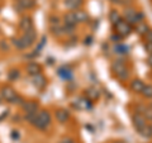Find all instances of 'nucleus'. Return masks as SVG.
Wrapping results in <instances>:
<instances>
[{"mask_svg": "<svg viewBox=\"0 0 152 143\" xmlns=\"http://www.w3.org/2000/svg\"><path fill=\"white\" fill-rule=\"evenodd\" d=\"M114 51H115V53H119V55H127L128 51H129V47L126 45H117L114 47Z\"/></svg>", "mask_w": 152, "mask_h": 143, "instance_id": "nucleus-23", "label": "nucleus"}, {"mask_svg": "<svg viewBox=\"0 0 152 143\" xmlns=\"http://www.w3.org/2000/svg\"><path fill=\"white\" fill-rule=\"evenodd\" d=\"M52 29V33H53L55 36H62L64 32H62V28H61L60 26H55V27H51Z\"/></svg>", "mask_w": 152, "mask_h": 143, "instance_id": "nucleus-28", "label": "nucleus"}, {"mask_svg": "<svg viewBox=\"0 0 152 143\" xmlns=\"http://www.w3.org/2000/svg\"><path fill=\"white\" fill-rule=\"evenodd\" d=\"M50 24H51V27H55V26H60V19L57 18V17H51Z\"/></svg>", "mask_w": 152, "mask_h": 143, "instance_id": "nucleus-31", "label": "nucleus"}, {"mask_svg": "<svg viewBox=\"0 0 152 143\" xmlns=\"http://www.w3.org/2000/svg\"><path fill=\"white\" fill-rule=\"evenodd\" d=\"M33 28V22L29 17H24L20 19V22H19V29L23 31V32H27Z\"/></svg>", "mask_w": 152, "mask_h": 143, "instance_id": "nucleus-7", "label": "nucleus"}, {"mask_svg": "<svg viewBox=\"0 0 152 143\" xmlns=\"http://www.w3.org/2000/svg\"><path fill=\"white\" fill-rule=\"evenodd\" d=\"M147 109V107L142 105V104H140V105H137V109H136V113H140V114H143V112Z\"/></svg>", "mask_w": 152, "mask_h": 143, "instance_id": "nucleus-33", "label": "nucleus"}, {"mask_svg": "<svg viewBox=\"0 0 152 143\" xmlns=\"http://www.w3.org/2000/svg\"><path fill=\"white\" fill-rule=\"evenodd\" d=\"M12 138H15V139H18V138H19V133L17 131H13L12 132Z\"/></svg>", "mask_w": 152, "mask_h": 143, "instance_id": "nucleus-39", "label": "nucleus"}, {"mask_svg": "<svg viewBox=\"0 0 152 143\" xmlns=\"http://www.w3.org/2000/svg\"><path fill=\"white\" fill-rule=\"evenodd\" d=\"M83 4H84V0H65V5L70 10H79Z\"/></svg>", "mask_w": 152, "mask_h": 143, "instance_id": "nucleus-10", "label": "nucleus"}, {"mask_svg": "<svg viewBox=\"0 0 152 143\" xmlns=\"http://www.w3.org/2000/svg\"><path fill=\"white\" fill-rule=\"evenodd\" d=\"M51 124V114L47 110H41L37 113L34 122L32 123V125H34L38 129L45 131L48 128V125Z\"/></svg>", "mask_w": 152, "mask_h": 143, "instance_id": "nucleus-1", "label": "nucleus"}, {"mask_svg": "<svg viewBox=\"0 0 152 143\" xmlns=\"http://www.w3.org/2000/svg\"><path fill=\"white\" fill-rule=\"evenodd\" d=\"M143 88H145L143 81H141V80H138V79L133 80L132 82H131V89H132V91H134V93H141Z\"/></svg>", "mask_w": 152, "mask_h": 143, "instance_id": "nucleus-17", "label": "nucleus"}, {"mask_svg": "<svg viewBox=\"0 0 152 143\" xmlns=\"http://www.w3.org/2000/svg\"><path fill=\"white\" fill-rule=\"evenodd\" d=\"M119 19H121V17H119V13H118V10H115V9H112L110 13H109V20H110V23L114 26L118 20H119Z\"/></svg>", "mask_w": 152, "mask_h": 143, "instance_id": "nucleus-22", "label": "nucleus"}, {"mask_svg": "<svg viewBox=\"0 0 152 143\" xmlns=\"http://www.w3.org/2000/svg\"><path fill=\"white\" fill-rule=\"evenodd\" d=\"M117 77L119 80H127L128 77H129V72H128V70L126 69L124 71H122V72H119L117 75Z\"/></svg>", "mask_w": 152, "mask_h": 143, "instance_id": "nucleus-29", "label": "nucleus"}, {"mask_svg": "<svg viewBox=\"0 0 152 143\" xmlns=\"http://www.w3.org/2000/svg\"><path fill=\"white\" fill-rule=\"evenodd\" d=\"M110 1L113 4H118V5H123L124 4V1H122V0H110Z\"/></svg>", "mask_w": 152, "mask_h": 143, "instance_id": "nucleus-38", "label": "nucleus"}, {"mask_svg": "<svg viewBox=\"0 0 152 143\" xmlns=\"http://www.w3.org/2000/svg\"><path fill=\"white\" fill-rule=\"evenodd\" d=\"M148 31H150V27L147 26V23H145V22L138 23V24H137V27H136V32L138 33L140 36H145Z\"/></svg>", "mask_w": 152, "mask_h": 143, "instance_id": "nucleus-18", "label": "nucleus"}, {"mask_svg": "<svg viewBox=\"0 0 152 143\" xmlns=\"http://www.w3.org/2000/svg\"><path fill=\"white\" fill-rule=\"evenodd\" d=\"M132 122H133V125H134V128L137 129V132L141 131L142 128H143L146 124H147V119L145 118L143 114H140V113H136V114H133V117H132Z\"/></svg>", "mask_w": 152, "mask_h": 143, "instance_id": "nucleus-4", "label": "nucleus"}, {"mask_svg": "<svg viewBox=\"0 0 152 143\" xmlns=\"http://www.w3.org/2000/svg\"><path fill=\"white\" fill-rule=\"evenodd\" d=\"M20 39L23 41L26 48L31 47L36 42V39H37V32H36V29H34V28H32V29L24 32V34H23V37L20 38Z\"/></svg>", "mask_w": 152, "mask_h": 143, "instance_id": "nucleus-3", "label": "nucleus"}, {"mask_svg": "<svg viewBox=\"0 0 152 143\" xmlns=\"http://www.w3.org/2000/svg\"><path fill=\"white\" fill-rule=\"evenodd\" d=\"M65 24H67V26H76L77 24V22H76V17H75V12H69V13H66L65 14Z\"/></svg>", "mask_w": 152, "mask_h": 143, "instance_id": "nucleus-15", "label": "nucleus"}, {"mask_svg": "<svg viewBox=\"0 0 152 143\" xmlns=\"http://www.w3.org/2000/svg\"><path fill=\"white\" fill-rule=\"evenodd\" d=\"M151 128H152V125H151Z\"/></svg>", "mask_w": 152, "mask_h": 143, "instance_id": "nucleus-44", "label": "nucleus"}, {"mask_svg": "<svg viewBox=\"0 0 152 143\" xmlns=\"http://www.w3.org/2000/svg\"><path fill=\"white\" fill-rule=\"evenodd\" d=\"M22 108L26 112V114H36L38 113L39 105H38L37 101H24L22 104Z\"/></svg>", "mask_w": 152, "mask_h": 143, "instance_id": "nucleus-6", "label": "nucleus"}, {"mask_svg": "<svg viewBox=\"0 0 152 143\" xmlns=\"http://www.w3.org/2000/svg\"><path fill=\"white\" fill-rule=\"evenodd\" d=\"M0 94H1L3 99L5 100V101H8V103H13V100L15 99V96H17L15 90H14L13 88H10V86H4L1 89V91H0Z\"/></svg>", "mask_w": 152, "mask_h": 143, "instance_id": "nucleus-5", "label": "nucleus"}, {"mask_svg": "<svg viewBox=\"0 0 152 143\" xmlns=\"http://www.w3.org/2000/svg\"><path fill=\"white\" fill-rule=\"evenodd\" d=\"M86 96L90 100H96V99H99V96H100V93H99L95 88H90L86 90Z\"/></svg>", "mask_w": 152, "mask_h": 143, "instance_id": "nucleus-20", "label": "nucleus"}, {"mask_svg": "<svg viewBox=\"0 0 152 143\" xmlns=\"http://www.w3.org/2000/svg\"><path fill=\"white\" fill-rule=\"evenodd\" d=\"M58 75L62 77L64 80H70V79H72V71L69 70V69H65V67H61L58 70Z\"/></svg>", "mask_w": 152, "mask_h": 143, "instance_id": "nucleus-19", "label": "nucleus"}, {"mask_svg": "<svg viewBox=\"0 0 152 143\" xmlns=\"http://www.w3.org/2000/svg\"><path fill=\"white\" fill-rule=\"evenodd\" d=\"M138 133L145 138H152V128H151V125L146 124L141 131H138Z\"/></svg>", "mask_w": 152, "mask_h": 143, "instance_id": "nucleus-21", "label": "nucleus"}, {"mask_svg": "<svg viewBox=\"0 0 152 143\" xmlns=\"http://www.w3.org/2000/svg\"><path fill=\"white\" fill-rule=\"evenodd\" d=\"M114 143H124V142H122V141H118V142H114Z\"/></svg>", "mask_w": 152, "mask_h": 143, "instance_id": "nucleus-43", "label": "nucleus"}, {"mask_svg": "<svg viewBox=\"0 0 152 143\" xmlns=\"http://www.w3.org/2000/svg\"><path fill=\"white\" fill-rule=\"evenodd\" d=\"M60 143H75V141L72 139V138H64Z\"/></svg>", "mask_w": 152, "mask_h": 143, "instance_id": "nucleus-37", "label": "nucleus"}, {"mask_svg": "<svg viewBox=\"0 0 152 143\" xmlns=\"http://www.w3.org/2000/svg\"><path fill=\"white\" fill-rule=\"evenodd\" d=\"M93 43V36H88L86 38H85V41H84V45L85 46H90Z\"/></svg>", "mask_w": 152, "mask_h": 143, "instance_id": "nucleus-34", "label": "nucleus"}, {"mask_svg": "<svg viewBox=\"0 0 152 143\" xmlns=\"http://www.w3.org/2000/svg\"><path fill=\"white\" fill-rule=\"evenodd\" d=\"M114 29H115V32L119 34L122 38H124V37H128L131 34V32H132V26L129 24L128 22H126L124 19H119L115 24H114Z\"/></svg>", "mask_w": 152, "mask_h": 143, "instance_id": "nucleus-2", "label": "nucleus"}, {"mask_svg": "<svg viewBox=\"0 0 152 143\" xmlns=\"http://www.w3.org/2000/svg\"><path fill=\"white\" fill-rule=\"evenodd\" d=\"M32 82H33V85H34L36 88L42 89V88H43L45 85H46V79H45V76H43V75L37 74V75H33Z\"/></svg>", "mask_w": 152, "mask_h": 143, "instance_id": "nucleus-11", "label": "nucleus"}, {"mask_svg": "<svg viewBox=\"0 0 152 143\" xmlns=\"http://www.w3.org/2000/svg\"><path fill=\"white\" fill-rule=\"evenodd\" d=\"M13 45L15 46L19 51L26 50V46H24V43H23V41L20 39V38H14V39H13Z\"/></svg>", "mask_w": 152, "mask_h": 143, "instance_id": "nucleus-25", "label": "nucleus"}, {"mask_svg": "<svg viewBox=\"0 0 152 143\" xmlns=\"http://www.w3.org/2000/svg\"><path fill=\"white\" fill-rule=\"evenodd\" d=\"M145 37H146V41L147 42H152V31H148L145 34Z\"/></svg>", "mask_w": 152, "mask_h": 143, "instance_id": "nucleus-36", "label": "nucleus"}, {"mask_svg": "<svg viewBox=\"0 0 152 143\" xmlns=\"http://www.w3.org/2000/svg\"><path fill=\"white\" fill-rule=\"evenodd\" d=\"M110 41H113V42H121L122 41V37L118 34V33H114V34L110 36Z\"/></svg>", "mask_w": 152, "mask_h": 143, "instance_id": "nucleus-32", "label": "nucleus"}, {"mask_svg": "<svg viewBox=\"0 0 152 143\" xmlns=\"http://www.w3.org/2000/svg\"><path fill=\"white\" fill-rule=\"evenodd\" d=\"M62 32H64V34L72 36L74 33H75V27H74V26H67V24H65V27H62Z\"/></svg>", "mask_w": 152, "mask_h": 143, "instance_id": "nucleus-26", "label": "nucleus"}, {"mask_svg": "<svg viewBox=\"0 0 152 143\" xmlns=\"http://www.w3.org/2000/svg\"><path fill=\"white\" fill-rule=\"evenodd\" d=\"M98 26H99V20L94 22V26H93V31H95V28H98Z\"/></svg>", "mask_w": 152, "mask_h": 143, "instance_id": "nucleus-40", "label": "nucleus"}, {"mask_svg": "<svg viewBox=\"0 0 152 143\" xmlns=\"http://www.w3.org/2000/svg\"><path fill=\"white\" fill-rule=\"evenodd\" d=\"M8 79H9V81H15V80H18V79H19V71H18V70H12V71H9Z\"/></svg>", "mask_w": 152, "mask_h": 143, "instance_id": "nucleus-27", "label": "nucleus"}, {"mask_svg": "<svg viewBox=\"0 0 152 143\" xmlns=\"http://www.w3.org/2000/svg\"><path fill=\"white\" fill-rule=\"evenodd\" d=\"M27 72L29 75H37V74H41V66L36 63V62H29L27 65Z\"/></svg>", "mask_w": 152, "mask_h": 143, "instance_id": "nucleus-14", "label": "nucleus"}, {"mask_svg": "<svg viewBox=\"0 0 152 143\" xmlns=\"http://www.w3.org/2000/svg\"><path fill=\"white\" fill-rule=\"evenodd\" d=\"M145 48H146V51H147V52H150V53H152V42H146Z\"/></svg>", "mask_w": 152, "mask_h": 143, "instance_id": "nucleus-35", "label": "nucleus"}, {"mask_svg": "<svg viewBox=\"0 0 152 143\" xmlns=\"http://www.w3.org/2000/svg\"><path fill=\"white\" fill-rule=\"evenodd\" d=\"M127 67H126V63H124V61H123L122 58L119 60H115L114 62L112 63V71L115 75H118L119 72H122V71H124Z\"/></svg>", "mask_w": 152, "mask_h": 143, "instance_id": "nucleus-9", "label": "nucleus"}, {"mask_svg": "<svg viewBox=\"0 0 152 143\" xmlns=\"http://www.w3.org/2000/svg\"><path fill=\"white\" fill-rule=\"evenodd\" d=\"M56 120L61 123V124H64V123H66L69 120V118H70V113L69 110H65V109H60V110H57L56 112Z\"/></svg>", "mask_w": 152, "mask_h": 143, "instance_id": "nucleus-8", "label": "nucleus"}, {"mask_svg": "<svg viewBox=\"0 0 152 143\" xmlns=\"http://www.w3.org/2000/svg\"><path fill=\"white\" fill-rule=\"evenodd\" d=\"M3 101V96H1V94H0V103Z\"/></svg>", "mask_w": 152, "mask_h": 143, "instance_id": "nucleus-42", "label": "nucleus"}, {"mask_svg": "<svg viewBox=\"0 0 152 143\" xmlns=\"http://www.w3.org/2000/svg\"><path fill=\"white\" fill-rule=\"evenodd\" d=\"M141 94L143 95L146 99H152V86H151V85H147V86L145 85V88L142 89Z\"/></svg>", "mask_w": 152, "mask_h": 143, "instance_id": "nucleus-24", "label": "nucleus"}, {"mask_svg": "<svg viewBox=\"0 0 152 143\" xmlns=\"http://www.w3.org/2000/svg\"><path fill=\"white\" fill-rule=\"evenodd\" d=\"M36 1L34 0H18L17 5L22 9V10H26V9H31L34 7Z\"/></svg>", "mask_w": 152, "mask_h": 143, "instance_id": "nucleus-16", "label": "nucleus"}, {"mask_svg": "<svg viewBox=\"0 0 152 143\" xmlns=\"http://www.w3.org/2000/svg\"><path fill=\"white\" fill-rule=\"evenodd\" d=\"M143 115L147 120H152V108H147L143 112Z\"/></svg>", "mask_w": 152, "mask_h": 143, "instance_id": "nucleus-30", "label": "nucleus"}, {"mask_svg": "<svg viewBox=\"0 0 152 143\" xmlns=\"http://www.w3.org/2000/svg\"><path fill=\"white\" fill-rule=\"evenodd\" d=\"M136 10L133 8H127L124 10V18H126V22H128L129 24H134V17H136Z\"/></svg>", "mask_w": 152, "mask_h": 143, "instance_id": "nucleus-12", "label": "nucleus"}, {"mask_svg": "<svg viewBox=\"0 0 152 143\" xmlns=\"http://www.w3.org/2000/svg\"><path fill=\"white\" fill-rule=\"evenodd\" d=\"M75 17H76V22L77 23H86L89 22V14L84 10H76L75 12Z\"/></svg>", "mask_w": 152, "mask_h": 143, "instance_id": "nucleus-13", "label": "nucleus"}, {"mask_svg": "<svg viewBox=\"0 0 152 143\" xmlns=\"http://www.w3.org/2000/svg\"><path fill=\"white\" fill-rule=\"evenodd\" d=\"M148 65L152 67V53H151V55H150V57H148Z\"/></svg>", "mask_w": 152, "mask_h": 143, "instance_id": "nucleus-41", "label": "nucleus"}]
</instances>
